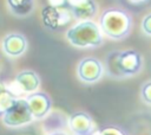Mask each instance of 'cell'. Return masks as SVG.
I'll return each mask as SVG.
<instances>
[{"mask_svg":"<svg viewBox=\"0 0 151 135\" xmlns=\"http://www.w3.org/2000/svg\"><path fill=\"white\" fill-rule=\"evenodd\" d=\"M104 70L110 77L117 79L132 77L143 70V57L132 49L111 51L105 58Z\"/></svg>","mask_w":151,"mask_h":135,"instance_id":"obj_1","label":"cell"},{"mask_svg":"<svg viewBox=\"0 0 151 135\" xmlns=\"http://www.w3.org/2000/svg\"><path fill=\"white\" fill-rule=\"evenodd\" d=\"M98 25L104 36L118 41L129 37L133 27V20L125 9L110 7L101 12Z\"/></svg>","mask_w":151,"mask_h":135,"instance_id":"obj_2","label":"cell"},{"mask_svg":"<svg viewBox=\"0 0 151 135\" xmlns=\"http://www.w3.org/2000/svg\"><path fill=\"white\" fill-rule=\"evenodd\" d=\"M67 41L78 49H94L104 44V34L93 20L78 21L66 31Z\"/></svg>","mask_w":151,"mask_h":135,"instance_id":"obj_3","label":"cell"},{"mask_svg":"<svg viewBox=\"0 0 151 135\" xmlns=\"http://www.w3.org/2000/svg\"><path fill=\"white\" fill-rule=\"evenodd\" d=\"M5 126L9 128H19L27 126L34 121L25 97H19L14 104L1 117Z\"/></svg>","mask_w":151,"mask_h":135,"instance_id":"obj_4","label":"cell"},{"mask_svg":"<svg viewBox=\"0 0 151 135\" xmlns=\"http://www.w3.org/2000/svg\"><path fill=\"white\" fill-rule=\"evenodd\" d=\"M72 14L68 7H53L45 6L41 12V19L46 28L51 31H59L65 27L72 19Z\"/></svg>","mask_w":151,"mask_h":135,"instance_id":"obj_5","label":"cell"},{"mask_svg":"<svg viewBox=\"0 0 151 135\" xmlns=\"http://www.w3.org/2000/svg\"><path fill=\"white\" fill-rule=\"evenodd\" d=\"M104 73L103 63L94 57H85L83 58L77 66V75L79 79L84 83H96L98 82Z\"/></svg>","mask_w":151,"mask_h":135,"instance_id":"obj_6","label":"cell"},{"mask_svg":"<svg viewBox=\"0 0 151 135\" xmlns=\"http://www.w3.org/2000/svg\"><path fill=\"white\" fill-rule=\"evenodd\" d=\"M40 83H41L40 76L35 71L27 69V70H22V71L17 73L14 82H13L14 89L11 88V90L18 97H21L22 94L28 95V94L38 91Z\"/></svg>","mask_w":151,"mask_h":135,"instance_id":"obj_7","label":"cell"},{"mask_svg":"<svg viewBox=\"0 0 151 135\" xmlns=\"http://www.w3.org/2000/svg\"><path fill=\"white\" fill-rule=\"evenodd\" d=\"M25 99L34 120H42L50 114L52 108V99L46 92L44 91L32 92L28 94L25 97Z\"/></svg>","mask_w":151,"mask_h":135,"instance_id":"obj_8","label":"cell"},{"mask_svg":"<svg viewBox=\"0 0 151 135\" xmlns=\"http://www.w3.org/2000/svg\"><path fill=\"white\" fill-rule=\"evenodd\" d=\"M28 46L27 38L19 32L7 33L1 40V49L4 53L11 58L21 57Z\"/></svg>","mask_w":151,"mask_h":135,"instance_id":"obj_9","label":"cell"},{"mask_svg":"<svg viewBox=\"0 0 151 135\" xmlns=\"http://www.w3.org/2000/svg\"><path fill=\"white\" fill-rule=\"evenodd\" d=\"M67 124L73 135H91L96 129L92 117L84 111H77L70 115Z\"/></svg>","mask_w":151,"mask_h":135,"instance_id":"obj_10","label":"cell"},{"mask_svg":"<svg viewBox=\"0 0 151 135\" xmlns=\"http://www.w3.org/2000/svg\"><path fill=\"white\" fill-rule=\"evenodd\" d=\"M72 17L78 21L92 20L98 13V5L94 0H85L81 4L68 7Z\"/></svg>","mask_w":151,"mask_h":135,"instance_id":"obj_11","label":"cell"},{"mask_svg":"<svg viewBox=\"0 0 151 135\" xmlns=\"http://www.w3.org/2000/svg\"><path fill=\"white\" fill-rule=\"evenodd\" d=\"M8 11L17 18L29 17L35 8V0H6Z\"/></svg>","mask_w":151,"mask_h":135,"instance_id":"obj_12","label":"cell"},{"mask_svg":"<svg viewBox=\"0 0 151 135\" xmlns=\"http://www.w3.org/2000/svg\"><path fill=\"white\" fill-rule=\"evenodd\" d=\"M91 135H127V133L118 126H105L96 128Z\"/></svg>","mask_w":151,"mask_h":135,"instance_id":"obj_13","label":"cell"},{"mask_svg":"<svg viewBox=\"0 0 151 135\" xmlns=\"http://www.w3.org/2000/svg\"><path fill=\"white\" fill-rule=\"evenodd\" d=\"M140 98L145 104L151 105V81H147L142 85V88H140Z\"/></svg>","mask_w":151,"mask_h":135,"instance_id":"obj_14","label":"cell"},{"mask_svg":"<svg viewBox=\"0 0 151 135\" xmlns=\"http://www.w3.org/2000/svg\"><path fill=\"white\" fill-rule=\"evenodd\" d=\"M142 31L146 34V36H151V13L146 14L143 20H142Z\"/></svg>","mask_w":151,"mask_h":135,"instance_id":"obj_15","label":"cell"},{"mask_svg":"<svg viewBox=\"0 0 151 135\" xmlns=\"http://www.w3.org/2000/svg\"><path fill=\"white\" fill-rule=\"evenodd\" d=\"M47 2L53 7H68L67 0H47Z\"/></svg>","mask_w":151,"mask_h":135,"instance_id":"obj_16","label":"cell"},{"mask_svg":"<svg viewBox=\"0 0 151 135\" xmlns=\"http://www.w3.org/2000/svg\"><path fill=\"white\" fill-rule=\"evenodd\" d=\"M130 4H132V5H136V6H140V5H145V4H147L150 0H127Z\"/></svg>","mask_w":151,"mask_h":135,"instance_id":"obj_17","label":"cell"},{"mask_svg":"<svg viewBox=\"0 0 151 135\" xmlns=\"http://www.w3.org/2000/svg\"><path fill=\"white\" fill-rule=\"evenodd\" d=\"M83 1H85V0H67V4H68V7H71V6H76L78 4H81Z\"/></svg>","mask_w":151,"mask_h":135,"instance_id":"obj_18","label":"cell"},{"mask_svg":"<svg viewBox=\"0 0 151 135\" xmlns=\"http://www.w3.org/2000/svg\"><path fill=\"white\" fill-rule=\"evenodd\" d=\"M48 135H67V134H65V133H63V131H52L51 134H48Z\"/></svg>","mask_w":151,"mask_h":135,"instance_id":"obj_19","label":"cell"}]
</instances>
